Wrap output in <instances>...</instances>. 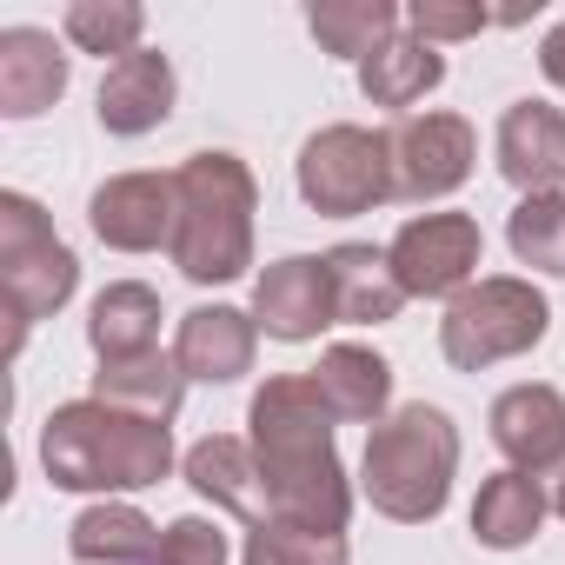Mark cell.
I'll list each match as a JSON object with an SVG mask.
<instances>
[{
    "label": "cell",
    "mask_w": 565,
    "mask_h": 565,
    "mask_svg": "<svg viewBox=\"0 0 565 565\" xmlns=\"http://www.w3.org/2000/svg\"><path fill=\"white\" fill-rule=\"evenodd\" d=\"M552 333V300L525 273H486L446 307L439 320V353L452 373H486L499 360H525Z\"/></svg>",
    "instance_id": "obj_6"
},
{
    "label": "cell",
    "mask_w": 565,
    "mask_h": 565,
    "mask_svg": "<svg viewBox=\"0 0 565 565\" xmlns=\"http://www.w3.org/2000/svg\"><path fill=\"white\" fill-rule=\"evenodd\" d=\"M386 259L399 273L406 300H459L472 279H479V259H486V233L472 213H413L393 239H386Z\"/></svg>",
    "instance_id": "obj_8"
},
{
    "label": "cell",
    "mask_w": 565,
    "mask_h": 565,
    "mask_svg": "<svg viewBox=\"0 0 565 565\" xmlns=\"http://www.w3.org/2000/svg\"><path fill=\"white\" fill-rule=\"evenodd\" d=\"M253 327L279 347H307L320 340L327 327H340V307H333V273H327V253H287L259 266L253 279Z\"/></svg>",
    "instance_id": "obj_10"
},
{
    "label": "cell",
    "mask_w": 565,
    "mask_h": 565,
    "mask_svg": "<svg viewBox=\"0 0 565 565\" xmlns=\"http://www.w3.org/2000/svg\"><path fill=\"white\" fill-rule=\"evenodd\" d=\"M173 100H180L173 61H167L160 47H140V54H127V61H114V67L100 74L94 120H100V134H114V140H140V134H153V127L173 120Z\"/></svg>",
    "instance_id": "obj_14"
},
{
    "label": "cell",
    "mask_w": 565,
    "mask_h": 565,
    "mask_svg": "<svg viewBox=\"0 0 565 565\" xmlns=\"http://www.w3.org/2000/svg\"><path fill=\"white\" fill-rule=\"evenodd\" d=\"M160 532H167V525H153L140 505H127V499H94V505L67 525V552H74V565H153Z\"/></svg>",
    "instance_id": "obj_21"
},
{
    "label": "cell",
    "mask_w": 565,
    "mask_h": 565,
    "mask_svg": "<svg viewBox=\"0 0 565 565\" xmlns=\"http://www.w3.org/2000/svg\"><path fill=\"white\" fill-rule=\"evenodd\" d=\"M386 147H393V200L406 206H433V200H452L466 180H472V160H479V134L466 114H406L386 127Z\"/></svg>",
    "instance_id": "obj_9"
},
{
    "label": "cell",
    "mask_w": 565,
    "mask_h": 565,
    "mask_svg": "<svg viewBox=\"0 0 565 565\" xmlns=\"http://www.w3.org/2000/svg\"><path fill=\"white\" fill-rule=\"evenodd\" d=\"M294 186L327 220L373 213L393 200V147H386V134H373L360 120H333V127L307 134V147L294 160Z\"/></svg>",
    "instance_id": "obj_7"
},
{
    "label": "cell",
    "mask_w": 565,
    "mask_h": 565,
    "mask_svg": "<svg viewBox=\"0 0 565 565\" xmlns=\"http://www.w3.org/2000/svg\"><path fill=\"white\" fill-rule=\"evenodd\" d=\"M87 226L114 253H160L180 226V186L173 173H114L87 193Z\"/></svg>",
    "instance_id": "obj_11"
},
{
    "label": "cell",
    "mask_w": 565,
    "mask_h": 565,
    "mask_svg": "<svg viewBox=\"0 0 565 565\" xmlns=\"http://www.w3.org/2000/svg\"><path fill=\"white\" fill-rule=\"evenodd\" d=\"M499 28L492 8H479V0H413L406 8V34H419L426 47H452V41H472Z\"/></svg>",
    "instance_id": "obj_28"
},
{
    "label": "cell",
    "mask_w": 565,
    "mask_h": 565,
    "mask_svg": "<svg viewBox=\"0 0 565 565\" xmlns=\"http://www.w3.org/2000/svg\"><path fill=\"white\" fill-rule=\"evenodd\" d=\"M492 160H499V180L519 200L525 193H558L565 186V107H552V100H512L499 114Z\"/></svg>",
    "instance_id": "obj_13"
},
{
    "label": "cell",
    "mask_w": 565,
    "mask_h": 565,
    "mask_svg": "<svg viewBox=\"0 0 565 565\" xmlns=\"http://www.w3.org/2000/svg\"><path fill=\"white\" fill-rule=\"evenodd\" d=\"M239 565H287V558L273 552V539H266V532H246V552H239Z\"/></svg>",
    "instance_id": "obj_31"
},
{
    "label": "cell",
    "mask_w": 565,
    "mask_h": 565,
    "mask_svg": "<svg viewBox=\"0 0 565 565\" xmlns=\"http://www.w3.org/2000/svg\"><path fill=\"white\" fill-rule=\"evenodd\" d=\"M539 74H545V81H552V87L565 94V21H558V28H552L545 41H539Z\"/></svg>",
    "instance_id": "obj_30"
},
{
    "label": "cell",
    "mask_w": 565,
    "mask_h": 565,
    "mask_svg": "<svg viewBox=\"0 0 565 565\" xmlns=\"http://www.w3.org/2000/svg\"><path fill=\"white\" fill-rule=\"evenodd\" d=\"M74 81V54L47 28H0V120H41Z\"/></svg>",
    "instance_id": "obj_16"
},
{
    "label": "cell",
    "mask_w": 565,
    "mask_h": 565,
    "mask_svg": "<svg viewBox=\"0 0 565 565\" xmlns=\"http://www.w3.org/2000/svg\"><path fill=\"white\" fill-rule=\"evenodd\" d=\"M180 186V226H173V266L193 287H233L253 266V213H259V180L239 153L200 147L173 167Z\"/></svg>",
    "instance_id": "obj_3"
},
{
    "label": "cell",
    "mask_w": 565,
    "mask_h": 565,
    "mask_svg": "<svg viewBox=\"0 0 565 565\" xmlns=\"http://www.w3.org/2000/svg\"><path fill=\"white\" fill-rule=\"evenodd\" d=\"M0 294H8V353L28 347V333L41 320H54L74 294H81V259L74 246L54 233L47 206L34 193H0Z\"/></svg>",
    "instance_id": "obj_5"
},
{
    "label": "cell",
    "mask_w": 565,
    "mask_h": 565,
    "mask_svg": "<svg viewBox=\"0 0 565 565\" xmlns=\"http://www.w3.org/2000/svg\"><path fill=\"white\" fill-rule=\"evenodd\" d=\"M87 347H94L100 366L160 353V294L140 287V279H114V287H100L94 307H87Z\"/></svg>",
    "instance_id": "obj_20"
},
{
    "label": "cell",
    "mask_w": 565,
    "mask_h": 565,
    "mask_svg": "<svg viewBox=\"0 0 565 565\" xmlns=\"http://www.w3.org/2000/svg\"><path fill=\"white\" fill-rule=\"evenodd\" d=\"M327 273H333V307H340V327H386V320H399L406 287H399V273H393L386 246L340 239V246H327Z\"/></svg>",
    "instance_id": "obj_19"
},
{
    "label": "cell",
    "mask_w": 565,
    "mask_h": 565,
    "mask_svg": "<svg viewBox=\"0 0 565 565\" xmlns=\"http://www.w3.org/2000/svg\"><path fill=\"white\" fill-rule=\"evenodd\" d=\"M180 472L186 486L213 505V512H233L246 532L266 525V479H259V459L246 446V433H206L180 452Z\"/></svg>",
    "instance_id": "obj_15"
},
{
    "label": "cell",
    "mask_w": 565,
    "mask_h": 565,
    "mask_svg": "<svg viewBox=\"0 0 565 565\" xmlns=\"http://www.w3.org/2000/svg\"><path fill=\"white\" fill-rule=\"evenodd\" d=\"M333 413L320 406L307 373H273L246 399V446L266 479V525L294 532H347L353 479L333 439Z\"/></svg>",
    "instance_id": "obj_1"
},
{
    "label": "cell",
    "mask_w": 565,
    "mask_h": 565,
    "mask_svg": "<svg viewBox=\"0 0 565 565\" xmlns=\"http://www.w3.org/2000/svg\"><path fill=\"white\" fill-rule=\"evenodd\" d=\"M307 34L320 41V54L360 67L393 34H406V8H393V0H313V8H307Z\"/></svg>",
    "instance_id": "obj_24"
},
{
    "label": "cell",
    "mask_w": 565,
    "mask_h": 565,
    "mask_svg": "<svg viewBox=\"0 0 565 565\" xmlns=\"http://www.w3.org/2000/svg\"><path fill=\"white\" fill-rule=\"evenodd\" d=\"M439 81H446V54L426 47L419 34H393L380 54L360 61V94H366L373 107H393L399 120H406V107H419Z\"/></svg>",
    "instance_id": "obj_23"
},
{
    "label": "cell",
    "mask_w": 565,
    "mask_h": 565,
    "mask_svg": "<svg viewBox=\"0 0 565 565\" xmlns=\"http://www.w3.org/2000/svg\"><path fill=\"white\" fill-rule=\"evenodd\" d=\"M153 565H233V539L220 532V519L186 512V519H173V525L160 532Z\"/></svg>",
    "instance_id": "obj_29"
},
{
    "label": "cell",
    "mask_w": 565,
    "mask_h": 565,
    "mask_svg": "<svg viewBox=\"0 0 565 565\" xmlns=\"http://www.w3.org/2000/svg\"><path fill=\"white\" fill-rule=\"evenodd\" d=\"M459 479V426L446 406H393L360 452V499L393 525H433Z\"/></svg>",
    "instance_id": "obj_4"
},
{
    "label": "cell",
    "mask_w": 565,
    "mask_h": 565,
    "mask_svg": "<svg viewBox=\"0 0 565 565\" xmlns=\"http://www.w3.org/2000/svg\"><path fill=\"white\" fill-rule=\"evenodd\" d=\"M505 246H512L519 266H532L545 279H565V186L558 193H525L505 213Z\"/></svg>",
    "instance_id": "obj_27"
},
{
    "label": "cell",
    "mask_w": 565,
    "mask_h": 565,
    "mask_svg": "<svg viewBox=\"0 0 565 565\" xmlns=\"http://www.w3.org/2000/svg\"><path fill=\"white\" fill-rule=\"evenodd\" d=\"M61 34L74 54H100L107 67L140 54V34H147V8L140 0H74L61 14Z\"/></svg>",
    "instance_id": "obj_26"
},
{
    "label": "cell",
    "mask_w": 565,
    "mask_h": 565,
    "mask_svg": "<svg viewBox=\"0 0 565 565\" xmlns=\"http://www.w3.org/2000/svg\"><path fill=\"white\" fill-rule=\"evenodd\" d=\"M94 399L107 406H127L140 419H160L173 426L180 419V399H186V373L173 353H140V360H120V366H100L94 373Z\"/></svg>",
    "instance_id": "obj_25"
},
{
    "label": "cell",
    "mask_w": 565,
    "mask_h": 565,
    "mask_svg": "<svg viewBox=\"0 0 565 565\" xmlns=\"http://www.w3.org/2000/svg\"><path fill=\"white\" fill-rule=\"evenodd\" d=\"M545 512H552V492L532 479V472H492L486 486H479V499H472V539L486 545V552H519V545H532L539 539V525H545Z\"/></svg>",
    "instance_id": "obj_22"
},
{
    "label": "cell",
    "mask_w": 565,
    "mask_h": 565,
    "mask_svg": "<svg viewBox=\"0 0 565 565\" xmlns=\"http://www.w3.org/2000/svg\"><path fill=\"white\" fill-rule=\"evenodd\" d=\"M552 512L565 519V472H558V486H552Z\"/></svg>",
    "instance_id": "obj_32"
},
{
    "label": "cell",
    "mask_w": 565,
    "mask_h": 565,
    "mask_svg": "<svg viewBox=\"0 0 565 565\" xmlns=\"http://www.w3.org/2000/svg\"><path fill=\"white\" fill-rule=\"evenodd\" d=\"M307 380H313L320 406H327L340 426H366V433H373V426L393 413V360L373 353V347H360V340H333Z\"/></svg>",
    "instance_id": "obj_18"
},
{
    "label": "cell",
    "mask_w": 565,
    "mask_h": 565,
    "mask_svg": "<svg viewBox=\"0 0 565 565\" xmlns=\"http://www.w3.org/2000/svg\"><path fill=\"white\" fill-rule=\"evenodd\" d=\"M173 426L140 419L127 406L107 399H67L47 413L41 426V472L54 492H94V499H120V492H147L173 472Z\"/></svg>",
    "instance_id": "obj_2"
},
{
    "label": "cell",
    "mask_w": 565,
    "mask_h": 565,
    "mask_svg": "<svg viewBox=\"0 0 565 565\" xmlns=\"http://www.w3.org/2000/svg\"><path fill=\"white\" fill-rule=\"evenodd\" d=\"M253 353H259V327H253V313L220 307V300L180 313L173 360H180L186 386H193V380H200V386H233V380L253 373Z\"/></svg>",
    "instance_id": "obj_17"
},
{
    "label": "cell",
    "mask_w": 565,
    "mask_h": 565,
    "mask_svg": "<svg viewBox=\"0 0 565 565\" xmlns=\"http://www.w3.org/2000/svg\"><path fill=\"white\" fill-rule=\"evenodd\" d=\"M486 426H492V446L505 452L512 472H532V479L565 472V393L558 386H545V380L505 386L492 399Z\"/></svg>",
    "instance_id": "obj_12"
}]
</instances>
